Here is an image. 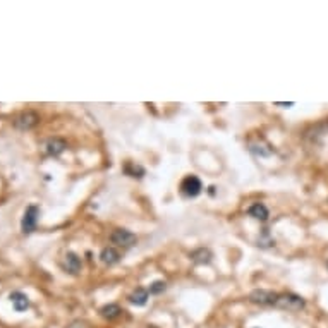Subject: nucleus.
I'll list each match as a JSON object with an SVG mask.
<instances>
[{
  "mask_svg": "<svg viewBox=\"0 0 328 328\" xmlns=\"http://www.w3.org/2000/svg\"><path fill=\"white\" fill-rule=\"evenodd\" d=\"M275 306L280 309H287V311H301L306 303H304L303 297L296 296V294H278V299L275 303Z\"/></svg>",
  "mask_w": 328,
  "mask_h": 328,
  "instance_id": "f257e3e1",
  "label": "nucleus"
},
{
  "mask_svg": "<svg viewBox=\"0 0 328 328\" xmlns=\"http://www.w3.org/2000/svg\"><path fill=\"white\" fill-rule=\"evenodd\" d=\"M40 122V115L33 110L21 112L16 119H14V128L19 129V131H29V129L36 128Z\"/></svg>",
  "mask_w": 328,
  "mask_h": 328,
  "instance_id": "f03ea898",
  "label": "nucleus"
},
{
  "mask_svg": "<svg viewBox=\"0 0 328 328\" xmlns=\"http://www.w3.org/2000/svg\"><path fill=\"white\" fill-rule=\"evenodd\" d=\"M278 299V294L273 290H264V289H256L249 294V301L260 306H275Z\"/></svg>",
  "mask_w": 328,
  "mask_h": 328,
  "instance_id": "7ed1b4c3",
  "label": "nucleus"
},
{
  "mask_svg": "<svg viewBox=\"0 0 328 328\" xmlns=\"http://www.w3.org/2000/svg\"><path fill=\"white\" fill-rule=\"evenodd\" d=\"M40 217V208L36 204H29L24 211V217L21 220V229L24 234H31L36 229V223H38Z\"/></svg>",
  "mask_w": 328,
  "mask_h": 328,
  "instance_id": "20e7f679",
  "label": "nucleus"
},
{
  "mask_svg": "<svg viewBox=\"0 0 328 328\" xmlns=\"http://www.w3.org/2000/svg\"><path fill=\"white\" fill-rule=\"evenodd\" d=\"M110 241L114 242L115 246H121V248H132V246L136 244L137 237L126 229H115L110 236Z\"/></svg>",
  "mask_w": 328,
  "mask_h": 328,
  "instance_id": "39448f33",
  "label": "nucleus"
},
{
  "mask_svg": "<svg viewBox=\"0 0 328 328\" xmlns=\"http://www.w3.org/2000/svg\"><path fill=\"white\" fill-rule=\"evenodd\" d=\"M201 189H203V184L196 175H188L181 182V193L186 197H196L201 193Z\"/></svg>",
  "mask_w": 328,
  "mask_h": 328,
  "instance_id": "423d86ee",
  "label": "nucleus"
},
{
  "mask_svg": "<svg viewBox=\"0 0 328 328\" xmlns=\"http://www.w3.org/2000/svg\"><path fill=\"white\" fill-rule=\"evenodd\" d=\"M248 146L251 150V153L258 155V156H270L273 153V148L263 139V137H251L248 141Z\"/></svg>",
  "mask_w": 328,
  "mask_h": 328,
  "instance_id": "0eeeda50",
  "label": "nucleus"
},
{
  "mask_svg": "<svg viewBox=\"0 0 328 328\" xmlns=\"http://www.w3.org/2000/svg\"><path fill=\"white\" fill-rule=\"evenodd\" d=\"M45 148H47V153L50 156H59L61 153H64L66 151L67 143L64 139H61V137H52V139L47 141Z\"/></svg>",
  "mask_w": 328,
  "mask_h": 328,
  "instance_id": "6e6552de",
  "label": "nucleus"
},
{
  "mask_svg": "<svg viewBox=\"0 0 328 328\" xmlns=\"http://www.w3.org/2000/svg\"><path fill=\"white\" fill-rule=\"evenodd\" d=\"M9 297H10V303H12L14 309H16L17 313L26 311V309L29 308V299H28V296H26V294H22V292H19V290L12 292Z\"/></svg>",
  "mask_w": 328,
  "mask_h": 328,
  "instance_id": "1a4fd4ad",
  "label": "nucleus"
},
{
  "mask_svg": "<svg viewBox=\"0 0 328 328\" xmlns=\"http://www.w3.org/2000/svg\"><path fill=\"white\" fill-rule=\"evenodd\" d=\"M64 268H66L67 271H69V273H72V275L79 273V270H81L79 256L74 255V253H67L66 258H64Z\"/></svg>",
  "mask_w": 328,
  "mask_h": 328,
  "instance_id": "9d476101",
  "label": "nucleus"
},
{
  "mask_svg": "<svg viewBox=\"0 0 328 328\" xmlns=\"http://www.w3.org/2000/svg\"><path fill=\"white\" fill-rule=\"evenodd\" d=\"M100 260H102L105 264H109V266H112V264L119 263V260H121V255L117 253V249L114 248H105L102 253H100Z\"/></svg>",
  "mask_w": 328,
  "mask_h": 328,
  "instance_id": "9b49d317",
  "label": "nucleus"
},
{
  "mask_svg": "<svg viewBox=\"0 0 328 328\" xmlns=\"http://www.w3.org/2000/svg\"><path fill=\"white\" fill-rule=\"evenodd\" d=\"M248 213L251 215L253 218L262 220V222H266V220H268V208L264 206L263 203H255V204H253V206L248 210Z\"/></svg>",
  "mask_w": 328,
  "mask_h": 328,
  "instance_id": "f8f14e48",
  "label": "nucleus"
},
{
  "mask_svg": "<svg viewBox=\"0 0 328 328\" xmlns=\"http://www.w3.org/2000/svg\"><path fill=\"white\" fill-rule=\"evenodd\" d=\"M129 301H131V304H134V306H144L148 301V290L143 289V287H137L131 296H129Z\"/></svg>",
  "mask_w": 328,
  "mask_h": 328,
  "instance_id": "ddd939ff",
  "label": "nucleus"
},
{
  "mask_svg": "<svg viewBox=\"0 0 328 328\" xmlns=\"http://www.w3.org/2000/svg\"><path fill=\"white\" fill-rule=\"evenodd\" d=\"M191 258H193V262L197 264L210 263L211 262V251L206 248H199V249H196V251L191 253Z\"/></svg>",
  "mask_w": 328,
  "mask_h": 328,
  "instance_id": "4468645a",
  "label": "nucleus"
},
{
  "mask_svg": "<svg viewBox=\"0 0 328 328\" xmlns=\"http://www.w3.org/2000/svg\"><path fill=\"white\" fill-rule=\"evenodd\" d=\"M122 313V309L117 306V304H107V306H103L100 309V315L103 316L105 320H115L119 318Z\"/></svg>",
  "mask_w": 328,
  "mask_h": 328,
  "instance_id": "2eb2a0df",
  "label": "nucleus"
},
{
  "mask_svg": "<svg viewBox=\"0 0 328 328\" xmlns=\"http://www.w3.org/2000/svg\"><path fill=\"white\" fill-rule=\"evenodd\" d=\"M165 289H167V284H165V282L156 280V282H153V284L150 285V290H148V292H150V294H162Z\"/></svg>",
  "mask_w": 328,
  "mask_h": 328,
  "instance_id": "dca6fc26",
  "label": "nucleus"
},
{
  "mask_svg": "<svg viewBox=\"0 0 328 328\" xmlns=\"http://www.w3.org/2000/svg\"><path fill=\"white\" fill-rule=\"evenodd\" d=\"M124 170H126V172H128V174H131L132 177H137L136 174H139V177L144 174V170L141 169V167H134V165H131V163H128V165H126V169H124Z\"/></svg>",
  "mask_w": 328,
  "mask_h": 328,
  "instance_id": "f3484780",
  "label": "nucleus"
},
{
  "mask_svg": "<svg viewBox=\"0 0 328 328\" xmlns=\"http://www.w3.org/2000/svg\"><path fill=\"white\" fill-rule=\"evenodd\" d=\"M275 105H278V107H292L294 103H292V102H290V103H280V102H277Z\"/></svg>",
  "mask_w": 328,
  "mask_h": 328,
  "instance_id": "a211bd4d",
  "label": "nucleus"
}]
</instances>
